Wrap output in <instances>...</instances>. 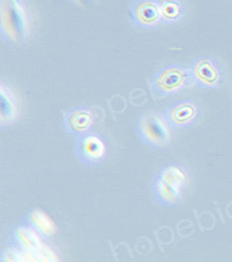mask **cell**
<instances>
[{
    "mask_svg": "<svg viewBox=\"0 0 232 262\" xmlns=\"http://www.w3.org/2000/svg\"><path fill=\"white\" fill-rule=\"evenodd\" d=\"M25 225L33 228L44 239L52 237L57 231L54 221L40 208H32L27 211Z\"/></svg>",
    "mask_w": 232,
    "mask_h": 262,
    "instance_id": "cell-12",
    "label": "cell"
},
{
    "mask_svg": "<svg viewBox=\"0 0 232 262\" xmlns=\"http://www.w3.org/2000/svg\"><path fill=\"white\" fill-rule=\"evenodd\" d=\"M164 116L172 129H182L197 120L198 106L193 100H179L168 107Z\"/></svg>",
    "mask_w": 232,
    "mask_h": 262,
    "instance_id": "cell-9",
    "label": "cell"
},
{
    "mask_svg": "<svg viewBox=\"0 0 232 262\" xmlns=\"http://www.w3.org/2000/svg\"><path fill=\"white\" fill-rule=\"evenodd\" d=\"M7 243L10 247L18 250L25 261L56 260L54 252L43 243V237L27 225H16L8 234Z\"/></svg>",
    "mask_w": 232,
    "mask_h": 262,
    "instance_id": "cell-4",
    "label": "cell"
},
{
    "mask_svg": "<svg viewBox=\"0 0 232 262\" xmlns=\"http://www.w3.org/2000/svg\"><path fill=\"white\" fill-rule=\"evenodd\" d=\"M160 22L164 24H174L184 15L182 0H158Z\"/></svg>",
    "mask_w": 232,
    "mask_h": 262,
    "instance_id": "cell-13",
    "label": "cell"
},
{
    "mask_svg": "<svg viewBox=\"0 0 232 262\" xmlns=\"http://www.w3.org/2000/svg\"><path fill=\"white\" fill-rule=\"evenodd\" d=\"M188 70L193 84L203 89H215L222 79L221 69L212 57L195 58L188 66Z\"/></svg>",
    "mask_w": 232,
    "mask_h": 262,
    "instance_id": "cell-7",
    "label": "cell"
},
{
    "mask_svg": "<svg viewBox=\"0 0 232 262\" xmlns=\"http://www.w3.org/2000/svg\"><path fill=\"white\" fill-rule=\"evenodd\" d=\"M95 122L94 114L90 108L79 106L65 113L62 120V129L73 136H82L91 131Z\"/></svg>",
    "mask_w": 232,
    "mask_h": 262,
    "instance_id": "cell-10",
    "label": "cell"
},
{
    "mask_svg": "<svg viewBox=\"0 0 232 262\" xmlns=\"http://www.w3.org/2000/svg\"><path fill=\"white\" fill-rule=\"evenodd\" d=\"M0 106L1 128H6L14 124L19 116V103L12 89L3 81L0 84Z\"/></svg>",
    "mask_w": 232,
    "mask_h": 262,
    "instance_id": "cell-11",
    "label": "cell"
},
{
    "mask_svg": "<svg viewBox=\"0 0 232 262\" xmlns=\"http://www.w3.org/2000/svg\"><path fill=\"white\" fill-rule=\"evenodd\" d=\"M73 151L79 163L88 167H93L105 160L107 148L102 137L89 132L79 136L75 140Z\"/></svg>",
    "mask_w": 232,
    "mask_h": 262,
    "instance_id": "cell-6",
    "label": "cell"
},
{
    "mask_svg": "<svg viewBox=\"0 0 232 262\" xmlns=\"http://www.w3.org/2000/svg\"><path fill=\"white\" fill-rule=\"evenodd\" d=\"M190 183L185 169L177 164H172L160 169L151 183V191L155 202L166 207L177 206L183 191Z\"/></svg>",
    "mask_w": 232,
    "mask_h": 262,
    "instance_id": "cell-2",
    "label": "cell"
},
{
    "mask_svg": "<svg viewBox=\"0 0 232 262\" xmlns=\"http://www.w3.org/2000/svg\"><path fill=\"white\" fill-rule=\"evenodd\" d=\"M32 20L24 0H0V35L2 41L23 44L31 35Z\"/></svg>",
    "mask_w": 232,
    "mask_h": 262,
    "instance_id": "cell-1",
    "label": "cell"
},
{
    "mask_svg": "<svg viewBox=\"0 0 232 262\" xmlns=\"http://www.w3.org/2000/svg\"><path fill=\"white\" fill-rule=\"evenodd\" d=\"M193 84L188 68L169 64L158 68L151 79V90L159 98L179 93Z\"/></svg>",
    "mask_w": 232,
    "mask_h": 262,
    "instance_id": "cell-5",
    "label": "cell"
},
{
    "mask_svg": "<svg viewBox=\"0 0 232 262\" xmlns=\"http://www.w3.org/2000/svg\"><path fill=\"white\" fill-rule=\"evenodd\" d=\"M135 132L140 142L153 150H166L173 142L172 127L164 114L152 110L138 115Z\"/></svg>",
    "mask_w": 232,
    "mask_h": 262,
    "instance_id": "cell-3",
    "label": "cell"
},
{
    "mask_svg": "<svg viewBox=\"0 0 232 262\" xmlns=\"http://www.w3.org/2000/svg\"><path fill=\"white\" fill-rule=\"evenodd\" d=\"M129 18L138 28L151 29L160 22L158 0H134L129 7Z\"/></svg>",
    "mask_w": 232,
    "mask_h": 262,
    "instance_id": "cell-8",
    "label": "cell"
}]
</instances>
